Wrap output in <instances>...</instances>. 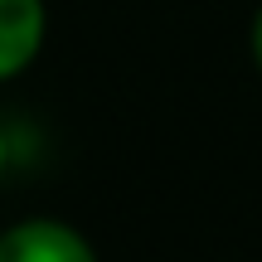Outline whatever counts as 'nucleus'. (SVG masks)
Returning <instances> with one entry per match:
<instances>
[{
  "instance_id": "1",
  "label": "nucleus",
  "mask_w": 262,
  "mask_h": 262,
  "mask_svg": "<svg viewBox=\"0 0 262 262\" xmlns=\"http://www.w3.org/2000/svg\"><path fill=\"white\" fill-rule=\"evenodd\" d=\"M0 262H97V253L63 219H25L0 233Z\"/></svg>"
},
{
  "instance_id": "2",
  "label": "nucleus",
  "mask_w": 262,
  "mask_h": 262,
  "mask_svg": "<svg viewBox=\"0 0 262 262\" xmlns=\"http://www.w3.org/2000/svg\"><path fill=\"white\" fill-rule=\"evenodd\" d=\"M44 44V0H0V83L25 73Z\"/></svg>"
},
{
  "instance_id": "3",
  "label": "nucleus",
  "mask_w": 262,
  "mask_h": 262,
  "mask_svg": "<svg viewBox=\"0 0 262 262\" xmlns=\"http://www.w3.org/2000/svg\"><path fill=\"white\" fill-rule=\"evenodd\" d=\"M253 58H257V68H262V10H257V19H253Z\"/></svg>"
},
{
  "instance_id": "4",
  "label": "nucleus",
  "mask_w": 262,
  "mask_h": 262,
  "mask_svg": "<svg viewBox=\"0 0 262 262\" xmlns=\"http://www.w3.org/2000/svg\"><path fill=\"white\" fill-rule=\"evenodd\" d=\"M5 165H10V141H5V131H0V175H5Z\"/></svg>"
}]
</instances>
